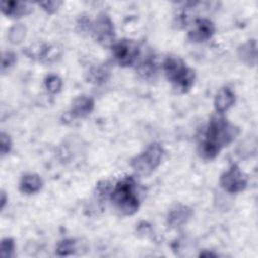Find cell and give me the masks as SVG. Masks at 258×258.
<instances>
[{
	"mask_svg": "<svg viewBox=\"0 0 258 258\" xmlns=\"http://www.w3.org/2000/svg\"><path fill=\"white\" fill-rule=\"evenodd\" d=\"M194 210L183 204L174 205L167 213V224L171 228H179L185 225L192 217Z\"/></svg>",
	"mask_w": 258,
	"mask_h": 258,
	"instance_id": "cell-11",
	"label": "cell"
},
{
	"mask_svg": "<svg viewBox=\"0 0 258 258\" xmlns=\"http://www.w3.org/2000/svg\"><path fill=\"white\" fill-rule=\"evenodd\" d=\"M239 59L249 66L254 67L257 62V41L255 38L248 39L238 47L237 51Z\"/></svg>",
	"mask_w": 258,
	"mask_h": 258,
	"instance_id": "cell-15",
	"label": "cell"
},
{
	"mask_svg": "<svg viewBox=\"0 0 258 258\" xmlns=\"http://www.w3.org/2000/svg\"><path fill=\"white\" fill-rule=\"evenodd\" d=\"M163 154V147L157 142H152L130 160V166L137 175L148 176L161 164Z\"/></svg>",
	"mask_w": 258,
	"mask_h": 258,
	"instance_id": "cell-4",
	"label": "cell"
},
{
	"mask_svg": "<svg viewBox=\"0 0 258 258\" xmlns=\"http://www.w3.org/2000/svg\"><path fill=\"white\" fill-rule=\"evenodd\" d=\"M1 11L7 17L20 18L28 15L32 11V6L23 1H2Z\"/></svg>",
	"mask_w": 258,
	"mask_h": 258,
	"instance_id": "cell-13",
	"label": "cell"
},
{
	"mask_svg": "<svg viewBox=\"0 0 258 258\" xmlns=\"http://www.w3.org/2000/svg\"><path fill=\"white\" fill-rule=\"evenodd\" d=\"M44 88L49 94H58L62 88V80L55 74H49L44 79Z\"/></svg>",
	"mask_w": 258,
	"mask_h": 258,
	"instance_id": "cell-20",
	"label": "cell"
},
{
	"mask_svg": "<svg viewBox=\"0 0 258 258\" xmlns=\"http://www.w3.org/2000/svg\"><path fill=\"white\" fill-rule=\"evenodd\" d=\"M236 102V95L235 92L228 86L221 87L214 99V107L217 114L223 115L227 111H229Z\"/></svg>",
	"mask_w": 258,
	"mask_h": 258,
	"instance_id": "cell-12",
	"label": "cell"
},
{
	"mask_svg": "<svg viewBox=\"0 0 258 258\" xmlns=\"http://www.w3.org/2000/svg\"><path fill=\"white\" fill-rule=\"evenodd\" d=\"M62 4L60 1H43V2H38V5L47 13L51 14L57 11L59 6Z\"/></svg>",
	"mask_w": 258,
	"mask_h": 258,
	"instance_id": "cell-24",
	"label": "cell"
},
{
	"mask_svg": "<svg viewBox=\"0 0 258 258\" xmlns=\"http://www.w3.org/2000/svg\"><path fill=\"white\" fill-rule=\"evenodd\" d=\"M219 183L224 191L230 195H236L247 188L248 176L239 165L234 163L220 175Z\"/></svg>",
	"mask_w": 258,
	"mask_h": 258,
	"instance_id": "cell-7",
	"label": "cell"
},
{
	"mask_svg": "<svg viewBox=\"0 0 258 258\" xmlns=\"http://www.w3.org/2000/svg\"><path fill=\"white\" fill-rule=\"evenodd\" d=\"M12 149V140L8 133L2 131L0 134V153L1 156L8 154Z\"/></svg>",
	"mask_w": 258,
	"mask_h": 258,
	"instance_id": "cell-23",
	"label": "cell"
},
{
	"mask_svg": "<svg viewBox=\"0 0 258 258\" xmlns=\"http://www.w3.org/2000/svg\"><path fill=\"white\" fill-rule=\"evenodd\" d=\"M238 134L239 129L222 115L211 117L199 142L200 156L205 160L215 159L225 147L235 140Z\"/></svg>",
	"mask_w": 258,
	"mask_h": 258,
	"instance_id": "cell-1",
	"label": "cell"
},
{
	"mask_svg": "<svg viewBox=\"0 0 258 258\" xmlns=\"http://www.w3.org/2000/svg\"><path fill=\"white\" fill-rule=\"evenodd\" d=\"M216 32L214 22L207 17H197L187 32V39L192 43H202L213 37Z\"/></svg>",
	"mask_w": 258,
	"mask_h": 258,
	"instance_id": "cell-9",
	"label": "cell"
},
{
	"mask_svg": "<svg viewBox=\"0 0 258 258\" xmlns=\"http://www.w3.org/2000/svg\"><path fill=\"white\" fill-rule=\"evenodd\" d=\"M26 36V27L22 23H16L11 26L7 33L8 41L13 45L20 44Z\"/></svg>",
	"mask_w": 258,
	"mask_h": 258,
	"instance_id": "cell-18",
	"label": "cell"
},
{
	"mask_svg": "<svg viewBox=\"0 0 258 258\" xmlns=\"http://www.w3.org/2000/svg\"><path fill=\"white\" fill-rule=\"evenodd\" d=\"M162 71L165 78L179 94H185L191 90L196 82V73L183 59L169 55L162 62Z\"/></svg>",
	"mask_w": 258,
	"mask_h": 258,
	"instance_id": "cell-3",
	"label": "cell"
},
{
	"mask_svg": "<svg viewBox=\"0 0 258 258\" xmlns=\"http://www.w3.org/2000/svg\"><path fill=\"white\" fill-rule=\"evenodd\" d=\"M114 60L123 68L135 66L140 58V47L135 40L122 38L116 40L110 47Z\"/></svg>",
	"mask_w": 258,
	"mask_h": 258,
	"instance_id": "cell-5",
	"label": "cell"
},
{
	"mask_svg": "<svg viewBox=\"0 0 258 258\" xmlns=\"http://www.w3.org/2000/svg\"><path fill=\"white\" fill-rule=\"evenodd\" d=\"M95 108V100L89 95L76 97L71 105L69 114L74 119H84L88 117Z\"/></svg>",
	"mask_w": 258,
	"mask_h": 258,
	"instance_id": "cell-10",
	"label": "cell"
},
{
	"mask_svg": "<svg viewBox=\"0 0 258 258\" xmlns=\"http://www.w3.org/2000/svg\"><path fill=\"white\" fill-rule=\"evenodd\" d=\"M109 77H110V71L106 66H96L89 70L87 82L96 84V85H101L106 83Z\"/></svg>",
	"mask_w": 258,
	"mask_h": 258,
	"instance_id": "cell-17",
	"label": "cell"
},
{
	"mask_svg": "<svg viewBox=\"0 0 258 258\" xmlns=\"http://www.w3.org/2000/svg\"><path fill=\"white\" fill-rule=\"evenodd\" d=\"M24 54L33 59L43 63H51L60 57L61 51L55 45L43 42H36L27 46L23 50Z\"/></svg>",
	"mask_w": 258,
	"mask_h": 258,
	"instance_id": "cell-8",
	"label": "cell"
},
{
	"mask_svg": "<svg viewBox=\"0 0 258 258\" xmlns=\"http://www.w3.org/2000/svg\"><path fill=\"white\" fill-rule=\"evenodd\" d=\"M77 251V242L75 239H63L55 247V254L59 257L74 255Z\"/></svg>",
	"mask_w": 258,
	"mask_h": 258,
	"instance_id": "cell-19",
	"label": "cell"
},
{
	"mask_svg": "<svg viewBox=\"0 0 258 258\" xmlns=\"http://www.w3.org/2000/svg\"><path fill=\"white\" fill-rule=\"evenodd\" d=\"M7 202V197H6V192L4 190H1V198H0V208L1 210L4 209L5 205Z\"/></svg>",
	"mask_w": 258,
	"mask_h": 258,
	"instance_id": "cell-25",
	"label": "cell"
},
{
	"mask_svg": "<svg viewBox=\"0 0 258 258\" xmlns=\"http://www.w3.org/2000/svg\"><path fill=\"white\" fill-rule=\"evenodd\" d=\"M17 61V55L13 51L5 50L1 56V72L4 74L8 72Z\"/></svg>",
	"mask_w": 258,
	"mask_h": 258,
	"instance_id": "cell-22",
	"label": "cell"
},
{
	"mask_svg": "<svg viewBox=\"0 0 258 258\" xmlns=\"http://www.w3.org/2000/svg\"><path fill=\"white\" fill-rule=\"evenodd\" d=\"M90 32L94 39L104 47H111L116 41L114 22L106 13H100L92 21Z\"/></svg>",
	"mask_w": 258,
	"mask_h": 258,
	"instance_id": "cell-6",
	"label": "cell"
},
{
	"mask_svg": "<svg viewBox=\"0 0 258 258\" xmlns=\"http://www.w3.org/2000/svg\"><path fill=\"white\" fill-rule=\"evenodd\" d=\"M15 243L10 237H5L2 239L0 244V256L2 258H10L14 256Z\"/></svg>",
	"mask_w": 258,
	"mask_h": 258,
	"instance_id": "cell-21",
	"label": "cell"
},
{
	"mask_svg": "<svg viewBox=\"0 0 258 258\" xmlns=\"http://www.w3.org/2000/svg\"><path fill=\"white\" fill-rule=\"evenodd\" d=\"M137 74L144 80H154L158 73V67L152 54H147L143 58H139L135 64Z\"/></svg>",
	"mask_w": 258,
	"mask_h": 258,
	"instance_id": "cell-14",
	"label": "cell"
},
{
	"mask_svg": "<svg viewBox=\"0 0 258 258\" xmlns=\"http://www.w3.org/2000/svg\"><path fill=\"white\" fill-rule=\"evenodd\" d=\"M41 177L36 173H26L19 181V190L25 195H34L42 188Z\"/></svg>",
	"mask_w": 258,
	"mask_h": 258,
	"instance_id": "cell-16",
	"label": "cell"
},
{
	"mask_svg": "<svg viewBox=\"0 0 258 258\" xmlns=\"http://www.w3.org/2000/svg\"><path fill=\"white\" fill-rule=\"evenodd\" d=\"M109 200L121 215H134L140 207V198L134 177L127 175L116 181L112 185Z\"/></svg>",
	"mask_w": 258,
	"mask_h": 258,
	"instance_id": "cell-2",
	"label": "cell"
}]
</instances>
